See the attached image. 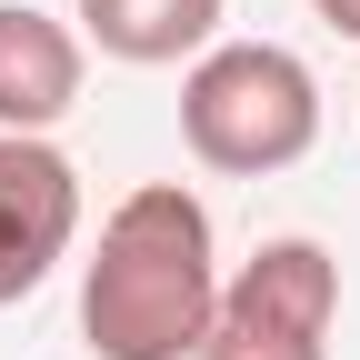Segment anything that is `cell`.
Returning <instances> with one entry per match:
<instances>
[{"instance_id":"cell-5","label":"cell","mask_w":360,"mask_h":360,"mask_svg":"<svg viewBox=\"0 0 360 360\" xmlns=\"http://www.w3.org/2000/svg\"><path fill=\"white\" fill-rule=\"evenodd\" d=\"M80 30L30 11V0H0V130H51L80 110Z\"/></svg>"},{"instance_id":"cell-1","label":"cell","mask_w":360,"mask_h":360,"mask_svg":"<svg viewBox=\"0 0 360 360\" xmlns=\"http://www.w3.org/2000/svg\"><path fill=\"white\" fill-rule=\"evenodd\" d=\"M220 310V250L210 210L180 180H141L110 220L101 250L80 260V340L101 360H191Z\"/></svg>"},{"instance_id":"cell-7","label":"cell","mask_w":360,"mask_h":360,"mask_svg":"<svg viewBox=\"0 0 360 360\" xmlns=\"http://www.w3.org/2000/svg\"><path fill=\"white\" fill-rule=\"evenodd\" d=\"M310 11H321V20H330L340 40H360V0H310Z\"/></svg>"},{"instance_id":"cell-3","label":"cell","mask_w":360,"mask_h":360,"mask_svg":"<svg viewBox=\"0 0 360 360\" xmlns=\"http://www.w3.org/2000/svg\"><path fill=\"white\" fill-rule=\"evenodd\" d=\"M340 330V260L321 240H260L220 281L210 340L191 360H330Z\"/></svg>"},{"instance_id":"cell-6","label":"cell","mask_w":360,"mask_h":360,"mask_svg":"<svg viewBox=\"0 0 360 360\" xmlns=\"http://www.w3.org/2000/svg\"><path fill=\"white\" fill-rule=\"evenodd\" d=\"M80 40H101L110 60L160 70V60H200L220 40V0H70Z\"/></svg>"},{"instance_id":"cell-4","label":"cell","mask_w":360,"mask_h":360,"mask_svg":"<svg viewBox=\"0 0 360 360\" xmlns=\"http://www.w3.org/2000/svg\"><path fill=\"white\" fill-rule=\"evenodd\" d=\"M80 240V170L40 130H0V310L30 300Z\"/></svg>"},{"instance_id":"cell-2","label":"cell","mask_w":360,"mask_h":360,"mask_svg":"<svg viewBox=\"0 0 360 360\" xmlns=\"http://www.w3.org/2000/svg\"><path fill=\"white\" fill-rule=\"evenodd\" d=\"M180 141L200 170L270 180V170L310 160V141H321V80L281 40H210L180 70Z\"/></svg>"}]
</instances>
